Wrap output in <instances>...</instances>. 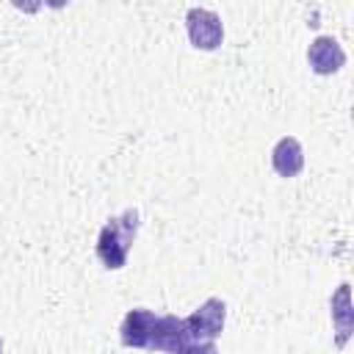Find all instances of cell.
Segmentation results:
<instances>
[{"mask_svg":"<svg viewBox=\"0 0 354 354\" xmlns=\"http://www.w3.org/2000/svg\"><path fill=\"white\" fill-rule=\"evenodd\" d=\"M155 318L158 315L152 310H147V307L127 310V315L122 318V326H119L122 346H127V348H147L149 346L152 326H155Z\"/></svg>","mask_w":354,"mask_h":354,"instance_id":"8992f818","label":"cell"},{"mask_svg":"<svg viewBox=\"0 0 354 354\" xmlns=\"http://www.w3.org/2000/svg\"><path fill=\"white\" fill-rule=\"evenodd\" d=\"M185 30H188V39L196 50H216L221 41H224V25H221V17L210 8H188L185 14Z\"/></svg>","mask_w":354,"mask_h":354,"instance_id":"277c9868","label":"cell"},{"mask_svg":"<svg viewBox=\"0 0 354 354\" xmlns=\"http://www.w3.org/2000/svg\"><path fill=\"white\" fill-rule=\"evenodd\" d=\"M271 169L279 177H296L304 169V149H301L299 138L282 136L274 144V149H271Z\"/></svg>","mask_w":354,"mask_h":354,"instance_id":"52a82bcc","label":"cell"},{"mask_svg":"<svg viewBox=\"0 0 354 354\" xmlns=\"http://www.w3.org/2000/svg\"><path fill=\"white\" fill-rule=\"evenodd\" d=\"M224 321H227V304L224 299H205L188 318H185V326H188V335L194 340V348L196 354H210L216 351V337L221 335L224 329Z\"/></svg>","mask_w":354,"mask_h":354,"instance_id":"7a4b0ae2","label":"cell"},{"mask_svg":"<svg viewBox=\"0 0 354 354\" xmlns=\"http://www.w3.org/2000/svg\"><path fill=\"white\" fill-rule=\"evenodd\" d=\"M149 351H169V354H196L194 340L188 335L185 318L177 315H158L152 335H149Z\"/></svg>","mask_w":354,"mask_h":354,"instance_id":"3957f363","label":"cell"},{"mask_svg":"<svg viewBox=\"0 0 354 354\" xmlns=\"http://www.w3.org/2000/svg\"><path fill=\"white\" fill-rule=\"evenodd\" d=\"M47 8H55V11H61V8H66L69 6V0H41Z\"/></svg>","mask_w":354,"mask_h":354,"instance_id":"30bf717a","label":"cell"},{"mask_svg":"<svg viewBox=\"0 0 354 354\" xmlns=\"http://www.w3.org/2000/svg\"><path fill=\"white\" fill-rule=\"evenodd\" d=\"M138 218H141L138 210L136 207H127L124 213L111 216L102 224V230L97 235V257H100V263L105 268H111V271L124 268L127 254H130V246H133V241L138 235V224H141Z\"/></svg>","mask_w":354,"mask_h":354,"instance_id":"6da1fadb","label":"cell"},{"mask_svg":"<svg viewBox=\"0 0 354 354\" xmlns=\"http://www.w3.org/2000/svg\"><path fill=\"white\" fill-rule=\"evenodd\" d=\"M17 11H22V14H36L39 8H41V0H8Z\"/></svg>","mask_w":354,"mask_h":354,"instance_id":"9c48e42d","label":"cell"},{"mask_svg":"<svg viewBox=\"0 0 354 354\" xmlns=\"http://www.w3.org/2000/svg\"><path fill=\"white\" fill-rule=\"evenodd\" d=\"M351 285L343 282L337 288V293L332 296L329 307H332V321H335V329H337V346H346L351 329H354V310H351Z\"/></svg>","mask_w":354,"mask_h":354,"instance_id":"ba28073f","label":"cell"},{"mask_svg":"<svg viewBox=\"0 0 354 354\" xmlns=\"http://www.w3.org/2000/svg\"><path fill=\"white\" fill-rule=\"evenodd\" d=\"M307 61H310V69L315 75H335L343 69L346 64V50L340 47L337 39L332 36H318L310 41L307 47Z\"/></svg>","mask_w":354,"mask_h":354,"instance_id":"5b68a950","label":"cell"}]
</instances>
